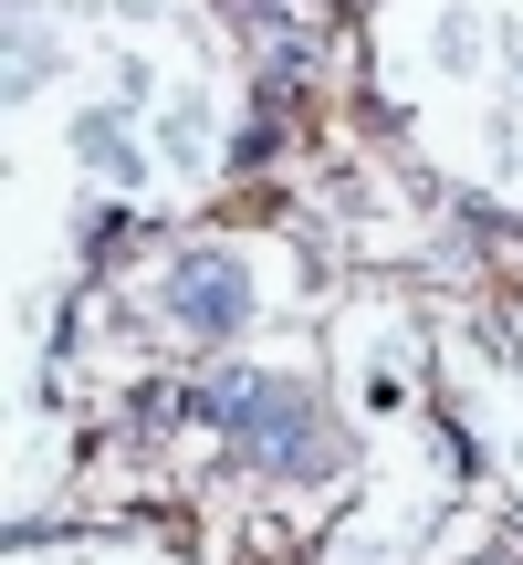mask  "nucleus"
I'll return each mask as SVG.
<instances>
[{"instance_id": "f257e3e1", "label": "nucleus", "mask_w": 523, "mask_h": 565, "mask_svg": "<svg viewBox=\"0 0 523 565\" xmlns=\"http://www.w3.org/2000/svg\"><path fill=\"white\" fill-rule=\"evenodd\" d=\"M210 408H231V440H242L252 450V461H273V471H303V461H314V429H303V398H293V387H210Z\"/></svg>"}, {"instance_id": "f03ea898", "label": "nucleus", "mask_w": 523, "mask_h": 565, "mask_svg": "<svg viewBox=\"0 0 523 565\" xmlns=\"http://www.w3.org/2000/svg\"><path fill=\"white\" fill-rule=\"evenodd\" d=\"M179 315H189V324H210V335H231V324L252 315V294H242V273L189 263V273H179Z\"/></svg>"}]
</instances>
